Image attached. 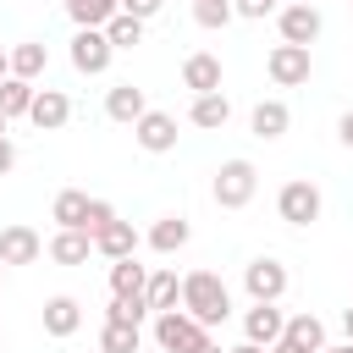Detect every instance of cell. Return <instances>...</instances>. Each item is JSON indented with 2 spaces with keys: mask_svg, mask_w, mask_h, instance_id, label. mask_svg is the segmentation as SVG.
Here are the masks:
<instances>
[{
  "mask_svg": "<svg viewBox=\"0 0 353 353\" xmlns=\"http://www.w3.org/2000/svg\"><path fill=\"white\" fill-rule=\"evenodd\" d=\"M182 309L199 320V325H226L232 314V292L215 270H188L182 276Z\"/></svg>",
  "mask_w": 353,
  "mask_h": 353,
  "instance_id": "obj_1",
  "label": "cell"
},
{
  "mask_svg": "<svg viewBox=\"0 0 353 353\" xmlns=\"http://www.w3.org/2000/svg\"><path fill=\"white\" fill-rule=\"evenodd\" d=\"M210 193H215L221 210H243V204H254V193H259V171H254V160H221Z\"/></svg>",
  "mask_w": 353,
  "mask_h": 353,
  "instance_id": "obj_2",
  "label": "cell"
},
{
  "mask_svg": "<svg viewBox=\"0 0 353 353\" xmlns=\"http://www.w3.org/2000/svg\"><path fill=\"white\" fill-rule=\"evenodd\" d=\"M320 210H325V199H320V188H314L309 176L281 182V193H276V215H281L287 226H314Z\"/></svg>",
  "mask_w": 353,
  "mask_h": 353,
  "instance_id": "obj_3",
  "label": "cell"
},
{
  "mask_svg": "<svg viewBox=\"0 0 353 353\" xmlns=\"http://www.w3.org/2000/svg\"><path fill=\"white\" fill-rule=\"evenodd\" d=\"M204 336H210V325H199L188 309H165V314H154V342H160V353H193Z\"/></svg>",
  "mask_w": 353,
  "mask_h": 353,
  "instance_id": "obj_4",
  "label": "cell"
},
{
  "mask_svg": "<svg viewBox=\"0 0 353 353\" xmlns=\"http://www.w3.org/2000/svg\"><path fill=\"white\" fill-rule=\"evenodd\" d=\"M265 72H270L276 88H298V83H309L314 55H309V44H276V50L265 55Z\"/></svg>",
  "mask_w": 353,
  "mask_h": 353,
  "instance_id": "obj_5",
  "label": "cell"
},
{
  "mask_svg": "<svg viewBox=\"0 0 353 353\" xmlns=\"http://www.w3.org/2000/svg\"><path fill=\"white\" fill-rule=\"evenodd\" d=\"M243 287H248V298H254V303H276V298L287 292V265H281V259H270V254H259V259H248V265H243Z\"/></svg>",
  "mask_w": 353,
  "mask_h": 353,
  "instance_id": "obj_6",
  "label": "cell"
},
{
  "mask_svg": "<svg viewBox=\"0 0 353 353\" xmlns=\"http://www.w3.org/2000/svg\"><path fill=\"white\" fill-rule=\"evenodd\" d=\"M110 55H116V44L105 39V28H77V33H72V66H77L83 77H99V72L110 66Z\"/></svg>",
  "mask_w": 353,
  "mask_h": 353,
  "instance_id": "obj_7",
  "label": "cell"
},
{
  "mask_svg": "<svg viewBox=\"0 0 353 353\" xmlns=\"http://www.w3.org/2000/svg\"><path fill=\"white\" fill-rule=\"evenodd\" d=\"M132 138H138L143 154H171L176 149V116L171 110H143L132 121Z\"/></svg>",
  "mask_w": 353,
  "mask_h": 353,
  "instance_id": "obj_8",
  "label": "cell"
},
{
  "mask_svg": "<svg viewBox=\"0 0 353 353\" xmlns=\"http://www.w3.org/2000/svg\"><path fill=\"white\" fill-rule=\"evenodd\" d=\"M276 28H281V44H314L325 22H320L314 6H281L276 11Z\"/></svg>",
  "mask_w": 353,
  "mask_h": 353,
  "instance_id": "obj_9",
  "label": "cell"
},
{
  "mask_svg": "<svg viewBox=\"0 0 353 353\" xmlns=\"http://www.w3.org/2000/svg\"><path fill=\"white\" fill-rule=\"evenodd\" d=\"M39 254H44V237H39L33 226H22V221L0 226V259H6V265H33Z\"/></svg>",
  "mask_w": 353,
  "mask_h": 353,
  "instance_id": "obj_10",
  "label": "cell"
},
{
  "mask_svg": "<svg viewBox=\"0 0 353 353\" xmlns=\"http://www.w3.org/2000/svg\"><path fill=\"white\" fill-rule=\"evenodd\" d=\"M28 121H33L39 132H61V127L72 121V99H66L61 88H39V94H33V110H28Z\"/></svg>",
  "mask_w": 353,
  "mask_h": 353,
  "instance_id": "obj_11",
  "label": "cell"
},
{
  "mask_svg": "<svg viewBox=\"0 0 353 353\" xmlns=\"http://www.w3.org/2000/svg\"><path fill=\"white\" fill-rule=\"evenodd\" d=\"M281 331H287V314H281L276 303H254V309L243 314V336H248V342H259V347L281 342Z\"/></svg>",
  "mask_w": 353,
  "mask_h": 353,
  "instance_id": "obj_12",
  "label": "cell"
},
{
  "mask_svg": "<svg viewBox=\"0 0 353 353\" xmlns=\"http://www.w3.org/2000/svg\"><path fill=\"white\" fill-rule=\"evenodd\" d=\"M94 254H105V259H132L138 254V232H132V221H110V226H99L94 232Z\"/></svg>",
  "mask_w": 353,
  "mask_h": 353,
  "instance_id": "obj_13",
  "label": "cell"
},
{
  "mask_svg": "<svg viewBox=\"0 0 353 353\" xmlns=\"http://www.w3.org/2000/svg\"><path fill=\"white\" fill-rule=\"evenodd\" d=\"M143 292H149V265H138V254L132 259H110V298H143Z\"/></svg>",
  "mask_w": 353,
  "mask_h": 353,
  "instance_id": "obj_14",
  "label": "cell"
},
{
  "mask_svg": "<svg viewBox=\"0 0 353 353\" xmlns=\"http://www.w3.org/2000/svg\"><path fill=\"white\" fill-rule=\"evenodd\" d=\"M77 325H83V303H77L72 292L44 298V336H72Z\"/></svg>",
  "mask_w": 353,
  "mask_h": 353,
  "instance_id": "obj_15",
  "label": "cell"
},
{
  "mask_svg": "<svg viewBox=\"0 0 353 353\" xmlns=\"http://www.w3.org/2000/svg\"><path fill=\"white\" fill-rule=\"evenodd\" d=\"M182 88H193V94H215V88H221V55H210V50L188 55V61H182Z\"/></svg>",
  "mask_w": 353,
  "mask_h": 353,
  "instance_id": "obj_16",
  "label": "cell"
},
{
  "mask_svg": "<svg viewBox=\"0 0 353 353\" xmlns=\"http://www.w3.org/2000/svg\"><path fill=\"white\" fill-rule=\"evenodd\" d=\"M188 121H193V127H204V132H221V127L232 121V99H226L221 88H215V94H193Z\"/></svg>",
  "mask_w": 353,
  "mask_h": 353,
  "instance_id": "obj_17",
  "label": "cell"
},
{
  "mask_svg": "<svg viewBox=\"0 0 353 353\" xmlns=\"http://www.w3.org/2000/svg\"><path fill=\"white\" fill-rule=\"evenodd\" d=\"M248 127H254V138H287V127H292V110H287V99H259L254 105V116H248Z\"/></svg>",
  "mask_w": 353,
  "mask_h": 353,
  "instance_id": "obj_18",
  "label": "cell"
},
{
  "mask_svg": "<svg viewBox=\"0 0 353 353\" xmlns=\"http://www.w3.org/2000/svg\"><path fill=\"white\" fill-rule=\"evenodd\" d=\"M88 254H94V232L61 226V232L50 237V259H55V265H88Z\"/></svg>",
  "mask_w": 353,
  "mask_h": 353,
  "instance_id": "obj_19",
  "label": "cell"
},
{
  "mask_svg": "<svg viewBox=\"0 0 353 353\" xmlns=\"http://www.w3.org/2000/svg\"><path fill=\"white\" fill-rule=\"evenodd\" d=\"M143 110H149V99H143V88H132V83H116V88L105 94V116L121 121V127H132Z\"/></svg>",
  "mask_w": 353,
  "mask_h": 353,
  "instance_id": "obj_20",
  "label": "cell"
},
{
  "mask_svg": "<svg viewBox=\"0 0 353 353\" xmlns=\"http://www.w3.org/2000/svg\"><path fill=\"white\" fill-rule=\"evenodd\" d=\"M88 204H94V199H88L83 188H61L55 204H50V221H55V226H77V232H88Z\"/></svg>",
  "mask_w": 353,
  "mask_h": 353,
  "instance_id": "obj_21",
  "label": "cell"
},
{
  "mask_svg": "<svg viewBox=\"0 0 353 353\" xmlns=\"http://www.w3.org/2000/svg\"><path fill=\"white\" fill-rule=\"evenodd\" d=\"M188 237H193L188 215H160V221L149 226V248H154V254H176V248H188Z\"/></svg>",
  "mask_w": 353,
  "mask_h": 353,
  "instance_id": "obj_22",
  "label": "cell"
},
{
  "mask_svg": "<svg viewBox=\"0 0 353 353\" xmlns=\"http://www.w3.org/2000/svg\"><path fill=\"white\" fill-rule=\"evenodd\" d=\"M149 314H165V309H182V281L176 270H149Z\"/></svg>",
  "mask_w": 353,
  "mask_h": 353,
  "instance_id": "obj_23",
  "label": "cell"
},
{
  "mask_svg": "<svg viewBox=\"0 0 353 353\" xmlns=\"http://www.w3.org/2000/svg\"><path fill=\"white\" fill-rule=\"evenodd\" d=\"M33 94H39V88H33L28 77H17V72H11V77L0 83V110H6V121L28 116V110H33Z\"/></svg>",
  "mask_w": 353,
  "mask_h": 353,
  "instance_id": "obj_24",
  "label": "cell"
},
{
  "mask_svg": "<svg viewBox=\"0 0 353 353\" xmlns=\"http://www.w3.org/2000/svg\"><path fill=\"white\" fill-rule=\"evenodd\" d=\"M143 342V325H127V320H105L99 331V353H138Z\"/></svg>",
  "mask_w": 353,
  "mask_h": 353,
  "instance_id": "obj_25",
  "label": "cell"
},
{
  "mask_svg": "<svg viewBox=\"0 0 353 353\" xmlns=\"http://www.w3.org/2000/svg\"><path fill=\"white\" fill-rule=\"evenodd\" d=\"M116 11H121V0H66V17L77 28H105Z\"/></svg>",
  "mask_w": 353,
  "mask_h": 353,
  "instance_id": "obj_26",
  "label": "cell"
},
{
  "mask_svg": "<svg viewBox=\"0 0 353 353\" xmlns=\"http://www.w3.org/2000/svg\"><path fill=\"white\" fill-rule=\"evenodd\" d=\"M281 336H292V342H298V347H309V353H320V347H325V325H320V314H309V309H303V314H292Z\"/></svg>",
  "mask_w": 353,
  "mask_h": 353,
  "instance_id": "obj_27",
  "label": "cell"
},
{
  "mask_svg": "<svg viewBox=\"0 0 353 353\" xmlns=\"http://www.w3.org/2000/svg\"><path fill=\"white\" fill-rule=\"evenodd\" d=\"M105 39H110L116 50H132V44H143V17H132V11H116V17L105 22Z\"/></svg>",
  "mask_w": 353,
  "mask_h": 353,
  "instance_id": "obj_28",
  "label": "cell"
},
{
  "mask_svg": "<svg viewBox=\"0 0 353 353\" xmlns=\"http://www.w3.org/2000/svg\"><path fill=\"white\" fill-rule=\"evenodd\" d=\"M44 66H50V50H44L39 39H28V44H17V50H11V72H17V77H28V83H33Z\"/></svg>",
  "mask_w": 353,
  "mask_h": 353,
  "instance_id": "obj_29",
  "label": "cell"
},
{
  "mask_svg": "<svg viewBox=\"0 0 353 353\" xmlns=\"http://www.w3.org/2000/svg\"><path fill=\"white\" fill-rule=\"evenodd\" d=\"M232 17H237V11H232V0H193V22H199V28H210V33H215V28H226Z\"/></svg>",
  "mask_w": 353,
  "mask_h": 353,
  "instance_id": "obj_30",
  "label": "cell"
},
{
  "mask_svg": "<svg viewBox=\"0 0 353 353\" xmlns=\"http://www.w3.org/2000/svg\"><path fill=\"white\" fill-rule=\"evenodd\" d=\"M105 320H127V325H143V320H149V303H143V298H110Z\"/></svg>",
  "mask_w": 353,
  "mask_h": 353,
  "instance_id": "obj_31",
  "label": "cell"
},
{
  "mask_svg": "<svg viewBox=\"0 0 353 353\" xmlns=\"http://www.w3.org/2000/svg\"><path fill=\"white\" fill-rule=\"evenodd\" d=\"M287 0H232V11L237 17H248V22H265V17H276Z\"/></svg>",
  "mask_w": 353,
  "mask_h": 353,
  "instance_id": "obj_32",
  "label": "cell"
},
{
  "mask_svg": "<svg viewBox=\"0 0 353 353\" xmlns=\"http://www.w3.org/2000/svg\"><path fill=\"white\" fill-rule=\"evenodd\" d=\"M110 221H116V210H110L105 199H94V204H88V232H99V226H110Z\"/></svg>",
  "mask_w": 353,
  "mask_h": 353,
  "instance_id": "obj_33",
  "label": "cell"
},
{
  "mask_svg": "<svg viewBox=\"0 0 353 353\" xmlns=\"http://www.w3.org/2000/svg\"><path fill=\"white\" fill-rule=\"evenodd\" d=\"M160 6H165V0H121V11H132V17H143V22H149Z\"/></svg>",
  "mask_w": 353,
  "mask_h": 353,
  "instance_id": "obj_34",
  "label": "cell"
},
{
  "mask_svg": "<svg viewBox=\"0 0 353 353\" xmlns=\"http://www.w3.org/2000/svg\"><path fill=\"white\" fill-rule=\"evenodd\" d=\"M336 138L353 149V110H342V121H336Z\"/></svg>",
  "mask_w": 353,
  "mask_h": 353,
  "instance_id": "obj_35",
  "label": "cell"
},
{
  "mask_svg": "<svg viewBox=\"0 0 353 353\" xmlns=\"http://www.w3.org/2000/svg\"><path fill=\"white\" fill-rule=\"evenodd\" d=\"M17 165V149H11V138H0V176Z\"/></svg>",
  "mask_w": 353,
  "mask_h": 353,
  "instance_id": "obj_36",
  "label": "cell"
},
{
  "mask_svg": "<svg viewBox=\"0 0 353 353\" xmlns=\"http://www.w3.org/2000/svg\"><path fill=\"white\" fill-rule=\"evenodd\" d=\"M270 353H309V347H298L292 336H281V342H270Z\"/></svg>",
  "mask_w": 353,
  "mask_h": 353,
  "instance_id": "obj_37",
  "label": "cell"
},
{
  "mask_svg": "<svg viewBox=\"0 0 353 353\" xmlns=\"http://www.w3.org/2000/svg\"><path fill=\"white\" fill-rule=\"evenodd\" d=\"M226 353H270V347H259V342H248V336H243V342H237V347H226Z\"/></svg>",
  "mask_w": 353,
  "mask_h": 353,
  "instance_id": "obj_38",
  "label": "cell"
},
{
  "mask_svg": "<svg viewBox=\"0 0 353 353\" xmlns=\"http://www.w3.org/2000/svg\"><path fill=\"white\" fill-rule=\"evenodd\" d=\"M193 353H226V347H221V342H210V336H204V342H199V347H193Z\"/></svg>",
  "mask_w": 353,
  "mask_h": 353,
  "instance_id": "obj_39",
  "label": "cell"
},
{
  "mask_svg": "<svg viewBox=\"0 0 353 353\" xmlns=\"http://www.w3.org/2000/svg\"><path fill=\"white\" fill-rule=\"evenodd\" d=\"M11 77V50H0V83Z\"/></svg>",
  "mask_w": 353,
  "mask_h": 353,
  "instance_id": "obj_40",
  "label": "cell"
},
{
  "mask_svg": "<svg viewBox=\"0 0 353 353\" xmlns=\"http://www.w3.org/2000/svg\"><path fill=\"white\" fill-rule=\"evenodd\" d=\"M342 331H347V342H353V309H342Z\"/></svg>",
  "mask_w": 353,
  "mask_h": 353,
  "instance_id": "obj_41",
  "label": "cell"
},
{
  "mask_svg": "<svg viewBox=\"0 0 353 353\" xmlns=\"http://www.w3.org/2000/svg\"><path fill=\"white\" fill-rule=\"evenodd\" d=\"M320 353H353V342H336V347H320Z\"/></svg>",
  "mask_w": 353,
  "mask_h": 353,
  "instance_id": "obj_42",
  "label": "cell"
},
{
  "mask_svg": "<svg viewBox=\"0 0 353 353\" xmlns=\"http://www.w3.org/2000/svg\"><path fill=\"white\" fill-rule=\"evenodd\" d=\"M0 138H6V110H0Z\"/></svg>",
  "mask_w": 353,
  "mask_h": 353,
  "instance_id": "obj_43",
  "label": "cell"
},
{
  "mask_svg": "<svg viewBox=\"0 0 353 353\" xmlns=\"http://www.w3.org/2000/svg\"><path fill=\"white\" fill-rule=\"evenodd\" d=\"M287 6H314V0H287Z\"/></svg>",
  "mask_w": 353,
  "mask_h": 353,
  "instance_id": "obj_44",
  "label": "cell"
},
{
  "mask_svg": "<svg viewBox=\"0 0 353 353\" xmlns=\"http://www.w3.org/2000/svg\"><path fill=\"white\" fill-rule=\"evenodd\" d=\"M0 270H6V259H0Z\"/></svg>",
  "mask_w": 353,
  "mask_h": 353,
  "instance_id": "obj_45",
  "label": "cell"
},
{
  "mask_svg": "<svg viewBox=\"0 0 353 353\" xmlns=\"http://www.w3.org/2000/svg\"><path fill=\"white\" fill-rule=\"evenodd\" d=\"M347 6H353V0H347Z\"/></svg>",
  "mask_w": 353,
  "mask_h": 353,
  "instance_id": "obj_46",
  "label": "cell"
}]
</instances>
